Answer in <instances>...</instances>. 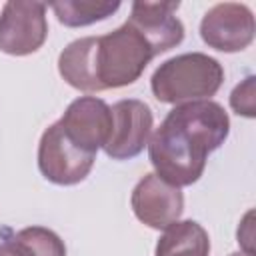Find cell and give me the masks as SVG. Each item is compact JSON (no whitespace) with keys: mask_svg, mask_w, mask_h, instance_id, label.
<instances>
[{"mask_svg":"<svg viewBox=\"0 0 256 256\" xmlns=\"http://www.w3.org/2000/svg\"><path fill=\"white\" fill-rule=\"evenodd\" d=\"M230 132L226 110L214 100L174 106L148 142L156 176L182 188L194 184L210 152L218 150Z\"/></svg>","mask_w":256,"mask_h":256,"instance_id":"1","label":"cell"},{"mask_svg":"<svg viewBox=\"0 0 256 256\" xmlns=\"http://www.w3.org/2000/svg\"><path fill=\"white\" fill-rule=\"evenodd\" d=\"M154 56L148 38L126 20L110 34L70 42L58 56V72L76 90L102 92L134 84Z\"/></svg>","mask_w":256,"mask_h":256,"instance_id":"2","label":"cell"},{"mask_svg":"<svg viewBox=\"0 0 256 256\" xmlns=\"http://www.w3.org/2000/svg\"><path fill=\"white\" fill-rule=\"evenodd\" d=\"M224 82L222 64L204 52H186L162 62L152 78V94L158 102L188 104L210 100Z\"/></svg>","mask_w":256,"mask_h":256,"instance_id":"3","label":"cell"},{"mask_svg":"<svg viewBox=\"0 0 256 256\" xmlns=\"http://www.w3.org/2000/svg\"><path fill=\"white\" fill-rule=\"evenodd\" d=\"M94 160L96 154H88L76 146L66 136L60 122L44 130L38 144V168L48 182L58 186L78 184L90 174Z\"/></svg>","mask_w":256,"mask_h":256,"instance_id":"4","label":"cell"},{"mask_svg":"<svg viewBox=\"0 0 256 256\" xmlns=\"http://www.w3.org/2000/svg\"><path fill=\"white\" fill-rule=\"evenodd\" d=\"M48 36L46 4L6 2L0 12V50L12 56L36 52Z\"/></svg>","mask_w":256,"mask_h":256,"instance_id":"5","label":"cell"},{"mask_svg":"<svg viewBox=\"0 0 256 256\" xmlns=\"http://www.w3.org/2000/svg\"><path fill=\"white\" fill-rule=\"evenodd\" d=\"M112 132L104 152L112 160H130L148 144L152 132V112L148 104L136 98L118 100L112 108Z\"/></svg>","mask_w":256,"mask_h":256,"instance_id":"6","label":"cell"},{"mask_svg":"<svg viewBox=\"0 0 256 256\" xmlns=\"http://www.w3.org/2000/svg\"><path fill=\"white\" fill-rule=\"evenodd\" d=\"M202 40L220 52H240L254 40L252 10L238 2H222L212 6L200 22Z\"/></svg>","mask_w":256,"mask_h":256,"instance_id":"7","label":"cell"},{"mask_svg":"<svg viewBox=\"0 0 256 256\" xmlns=\"http://www.w3.org/2000/svg\"><path fill=\"white\" fill-rule=\"evenodd\" d=\"M58 122L76 146L88 154H96L98 148H104L110 138L112 110L102 98L82 96L70 102Z\"/></svg>","mask_w":256,"mask_h":256,"instance_id":"8","label":"cell"},{"mask_svg":"<svg viewBox=\"0 0 256 256\" xmlns=\"http://www.w3.org/2000/svg\"><path fill=\"white\" fill-rule=\"evenodd\" d=\"M130 204L142 224L154 230H166L180 218L184 210V196L180 188L164 182L156 174H146L134 186Z\"/></svg>","mask_w":256,"mask_h":256,"instance_id":"9","label":"cell"},{"mask_svg":"<svg viewBox=\"0 0 256 256\" xmlns=\"http://www.w3.org/2000/svg\"><path fill=\"white\" fill-rule=\"evenodd\" d=\"M180 2H134L130 22L148 38L156 54L168 52L184 38V26L174 16Z\"/></svg>","mask_w":256,"mask_h":256,"instance_id":"10","label":"cell"},{"mask_svg":"<svg viewBox=\"0 0 256 256\" xmlns=\"http://www.w3.org/2000/svg\"><path fill=\"white\" fill-rule=\"evenodd\" d=\"M208 232L194 220H176L156 244V256H208Z\"/></svg>","mask_w":256,"mask_h":256,"instance_id":"11","label":"cell"},{"mask_svg":"<svg viewBox=\"0 0 256 256\" xmlns=\"http://www.w3.org/2000/svg\"><path fill=\"white\" fill-rule=\"evenodd\" d=\"M50 8L54 10L60 24L70 26V28H80V26H88V24L106 20L120 8V2L118 0H114V2H108V0H62V2H52Z\"/></svg>","mask_w":256,"mask_h":256,"instance_id":"12","label":"cell"},{"mask_svg":"<svg viewBox=\"0 0 256 256\" xmlns=\"http://www.w3.org/2000/svg\"><path fill=\"white\" fill-rule=\"evenodd\" d=\"M16 236L30 248L34 256H66V246L56 232L44 226H28L16 232Z\"/></svg>","mask_w":256,"mask_h":256,"instance_id":"13","label":"cell"},{"mask_svg":"<svg viewBox=\"0 0 256 256\" xmlns=\"http://www.w3.org/2000/svg\"><path fill=\"white\" fill-rule=\"evenodd\" d=\"M230 106L236 114L246 118L256 116V78L248 76L242 84H238L230 94Z\"/></svg>","mask_w":256,"mask_h":256,"instance_id":"14","label":"cell"},{"mask_svg":"<svg viewBox=\"0 0 256 256\" xmlns=\"http://www.w3.org/2000/svg\"><path fill=\"white\" fill-rule=\"evenodd\" d=\"M252 212H248L242 220V224L238 226V244H242V252L246 254H252L254 256V246H252V240H254V226H252Z\"/></svg>","mask_w":256,"mask_h":256,"instance_id":"15","label":"cell"},{"mask_svg":"<svg viewBox=\"0 0 256 256\" xmlns=\"http://www.w3.org/2000/svg\"><path fill=\"white\" fill-rule=\"evenodd\" d=\"M0 256H34V254L16 234H12L4 242H0Z\"/></svg>","mask_w":256,"mask_h":256,"instance_id":"16","label":"cell"},{"mask_svg":"<svg viewBox=\"0 0 256 256\" xmlns=\"http://www.w3.org/2000/svg\"><path fill=\"white\" fill-rule=\"evenodd\" d=\"M230 256H252V254H246V252H232Z\"/></svg>","mask_w":256,"mask_h":256,"instance_id":"17","label":"cell"}]
</instances>
